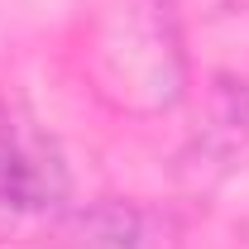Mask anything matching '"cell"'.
Returning <instances> with one entry per match:
<instances>
[{"label": "cell", "instance_id": "cell-1", "mask_svg": "<svg viewBox=\"0 0 249 249\" xmlns=\"http://www.w3.org/2000/svg\"><path fill=\"white\" fill-rule=\"evenodd\" d=\"M91 62L96 91L120 110L154 115L182 96V48L163 0H120L91 29Z\"/></svg>", "mask_w": 249, "mask_h": 249}, {"label": "cell", "instance_id": "cell-2", "mask_svg": "<svg viewBox=\"0 0 249 249\" xmlns=\"http://www.w3.org/2000/svg\"><path fill=\"white\" fill-rule=\"evenodd\" d=\"M67 201V163L19 106H0V225L58 216Z\"/></svg>", "mask_w": 249, "mask_h": 249}, {"label": "cell", "instance_id": "cell-3", "mask_svg": "<svg viewBox=\"0 0 249 249\" xmlns=\"http://www.w3.org/2000/svg\"><path fill=\"white\" fill-rule=\"evenodd\" d=\"M62 249H154L149 216L129 201H96L67 220Z\"/></svg>", "mask_w": 249, "mask_h": 249}]
</instances>
